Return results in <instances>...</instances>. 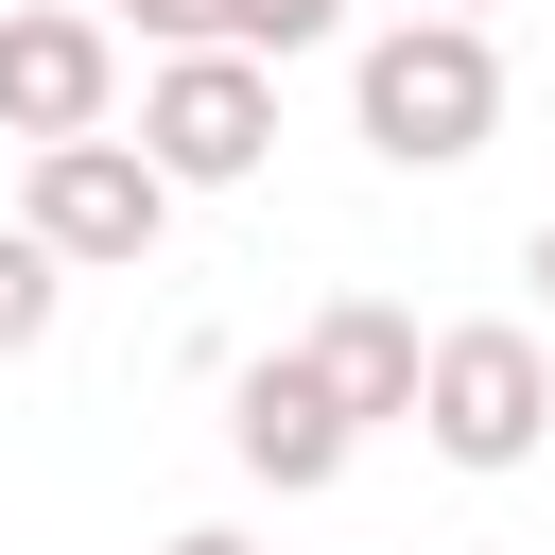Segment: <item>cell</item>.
<instances>
[{"mask_svg":"<svg viewBox=\"0 0 555 555\" xmlns=\"http://www.w3.org/2000/svg\"><path fill=\"white\" fill-rule=\"evenodd\" d=\"M520 278H538V312H555V225H538V260H520Z\"/></svg>","mask_w":555,"mask_h":555,"instance_id":"obj_12","label":"cell"},{"mask_svg":"<svg viewBox=\"0 0 555 555\" xmlns=\"http://www.w3.org/2000/svg\"><path fill=\"white\" fill-rule=\"evenodd\" d=\"M295 364H312L347 416H416V364H434V347H416V312H382V295H330V312L295 330Z\"/></svg>","mask_w":555,"mask_h":555,"instance_id":"obj_7","label":"cell"},{"mask_svg":"<svg viewBox=\"0 0 555 555\" xmlns=\"http://www.w3.org/2000/svg\"><path fill=\"white\" fill-rule=\"evenodd\" d=\"M156 555H260V538H225V520H191V538H156Z\"/></svg>","mask_w":555,"mask_h":555,"instance_id":"obj_11","label":"cell"},{"mask_svg":"<svg viewBox=\"0 0 555 555\" xmlns=\"http://www.w3.org/2000/svg\"><path fill=\"white\" fill-rule=\"evenodd\" d=\"M312 35H347V0H243V52H260V69L312 52Z\"/></svg>","mask_w":555,"mask_h":555,"instance_id":"obj_9","label":"cell"},{"mask_svg":"<svg viewBox=\"0 0 555 555\" xmlns=\"http://www.w3.org/2000/svg\"><path fill=\"white\" fill-rule=\"evenodd\" d=\"M17 225H35L69 278H139V260H156V225H173V173H156L121 121H87V139H35Z\"/></svg>","mask_w":555,"mask_h":555,"instance_id":"obj_2","label":"cell"},{"mask_svg":"<svg viewBox=\"0 0 555 555\" xmlns=\"http://www.w3.org/2000/svg\"><path fill=\"white\" fill-rule=\"evenodd\" d=\"M104 104H121V35L104 17H69V0L0 17V139H87Z\"/></svg>","mask_w":555,"mask_h":555,"instance_id":"obj_6","label":"cell"},{"mask_svg":"<svg viewBox=\"0 0 555 555\" xmlns=\"http://www.w3.org/2000/svg\"><path fill=\"white\" fill-rule=\"evenodd\" d=\"M52 312H69V260H52L35 225H0V364H17V347H52Z\"/></svg>","mask_w":555,"mask_h":555,"instance_id":"obj_8","label":"cell"},{"mask_svg":"<svg viewBox=\"0 0 555 555\" xmlns=\"http://www.w3.org/2000/svg\"><path fill=\"white\" fill-rule=\"evenodd\" d=\"M347 104H364V156L468 173V156L503 139V52H486V17H382L364 69H347Z\"/></svg>","mask_w":555,"mask_h":555,"instance_id":"obj_1","label":"cell"},{"mask_svg":"<svg viewBox=\"0 0 555 555\" xmlns=\"http://www.w3.org/2000/svg\"><path fill=\"white\" fill-rule=\"evenodd\" d=\"M416 434H434L451 468H538V451H555V347H538V330H434Z\"/></svg>","mask_w":555,"mask_h":555,"instance_id":"obj_3","label":"cell"},{"mask_svg":"<svg viewBox=\"0 0 555 555\" xmlns=\"http://www.w3.org/2000/svg\"><path fill=\"white\" fill-rule=\"evenodd\" d=\"M225 451H243V486H278V503H312V486H347V451H364V416L278 347V364H225Z\"/></svg>","mask_w":555,"mask_h":555,"instance_id":"obj_5","label":"cell"},{"mask_svg":"<svg viewBox=\"0 0 555 555\" xmlns=\"http://www.w3.org/2000/svg\"><path fill=\"white\" fill-rule=\"evenodd\" d=\"M156 52H243V0H139Z\"/></svg>","mask_w":555,"mask_h":555,"instance_id":"obj_10","label":"cell"},{"mask_svg":"<svg viewBox=\"0 0 555 555\" xmlns=\"http://www.w3.org/2000/svg\"><path fill=\"white\" fill-rule=\"evenodd\" d=\"M139 156H156L173 191H243V173L278 156V69H260V52H156Z\"/></svg>","mask_w":555,"mask_h":555,"instance_id":"obj_4","label":"cell"},{"mask_svg":"<svg viewBox=\"0 0 555 555\" xmlns=\"http://www.w3.org/2000/svg\"><path fill=\"white\" fill-rule=\"evenodd\" d=\"M416 17H486V0H416Z\"/></svg>","mask_w":555,"mask_h":555,"instance_id":"obj_13","label":"cell"}]
</instances>
